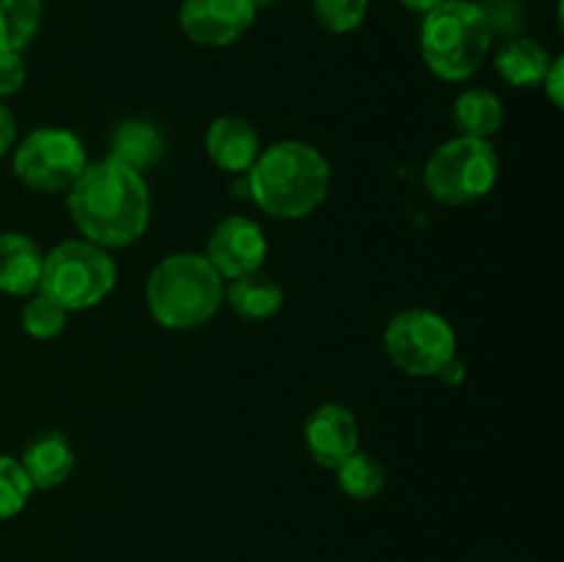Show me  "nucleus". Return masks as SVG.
<instances>
[{"label": "nucleus", "instance_id": "obj_15", "mask_svg": "<svg viewBox=\"0 0 564 562\" xmlns=\"http://www.w3.org/2000/svg\"><path fill=\"white\" fill-rule=\"evenodd\" d=\"M224 301L229 303V309L237 317L268 320L279 314L281 306H284V290L279 287V281H273V275L257 270V273L226 281Z\"/></svg>", "mask_w": 564, "mask_h": 562}, {"label": "nucleus", "instance_id": "obj_12", "mask_svg": "<svg viewBox=\"0 0 564 562\" xmlns=\"http://www.w3.org/2000/svg\"><path fill=\"white\" fill-rule=\"evenodd\" d=\"M207 158L226 174H248L262 152V141L251 121L240 116H218L204 136Z\"/></svg>", "mask_w": 564, "mask_h": 562}, {"label": "nucleus", "instance_id": "obj_7", "mask_svg": "<svg viewBox=\"0 0 564 562\" xmlns=\"http://www.w3.org/2000/svg\"><path fill=\"white\" fill-rule=\"evenodd\" d=\"M389 361L411 378H433L457 356V334L449 320L430 309H405L383 331Z\"/></svg>", "mask_w": 564, "mask_h": 562}, {"label": "nucleus", "instance_id": "obj_20", "mask_svg": "<svg viewBox=\"0 0 564 562\" xmlns=\"http://www.w3.org/2000/svg\"><path fill=\"white\" fill-rule=\"evenodd\" d=\"M336 485L341 494H347L356 501H369L383 490L386 472L369 452H352L341 466L334 468Z\"/></svg>", "mask_w": 564, "mask_h": 562}, {"label": "nucleus", "instance_id": "obj_28", "mask_svg": "<svg viewBox=\"0 0 564 562\" xmlns=\"http://www.w3.org/2000/svg\"><path fill=\"white\" fill-rule=\"evenodd\" d=\"M397 3L408 11H416V14H427V11H433L435 6H441L444 0H397Z\"/></svg>", "mask_w": 564, "mask_h": 562}, {"label": "nucleus", "instance_id": "obj_18", "mask_svg": "<svg viewBox=\"0 0 564 562\" xmlns=\"http://www.w3.org/2000/svg\"><path fill=\"white\" fill-rule=\"evenodd\" d=\"M452 116H455V127L460 136L482 138V141H490L501 130V125H505L501 99L494 91H488V88H466L455 99Z\"/></svg>", "mask_w": 564, "mask_h": 562}, {"label": "nucleus", "instance_id": "obj_22", "mask_svg": "<svg viewBox=\"0 0 564 562\" xmlns=\"http://www.w3.org/2000/svg\"><path fill=\"white\" fill-rule=\"evenodd\" d=\"M33 485L25 468L11 455H0V521L20 516L31 501Z\"/></svg>", "mask_w": 564, "mask_h": 562}, {"label": "nucleus", "instance_id": "obj_29", "mask_svg": "<svg viewBox=\"0 0 564 562\" xmlns=\"http://www.w3.org/2000/svg\"><path fill=\"white\" fill-rule=\"evenodd\" d=\"M273 3V0H253V6H257V9H262V6H270Z\"/></svg>", "mask_w": 564, "mask_h": 562}, {"label": "nucleus", "instance_id": "obj_5", "mask_svg": "<svg viewBox=\"0 0 564 562\" xmlns=\"http://www.w3.org/2000/svg\"><path fill=\"white\" fill-rule=\"evenodd\" d=\"M116 262L91 240H64L44 253L39 292L66 312L94 309L113 292Z\"/></svg>", "mask_w": 564, "mask_h": 562}, {"label": "nucleus", "instance_id": "obj_25", "mask_svg": "<svg viewBox=\"0 0 564 562\" xmlns=\"http://www.w3.org/2000/svg\"><path fill=\"white\" fill-rule=\"evenodd\" d=\"M543 88H545V94H549L551 105H554V108H562V102H564V58L562 55L551 58L549 72H545V77H543Z\"/></svg>", "mask_w": 564, "mask_h": 562}, {"label": "nucleus", "instance_id": "obj_11", "mask_svg": "<svg viewBox=\"0 0 564 562\" xmlns=\"http://www.w3.org/2000/svg\"><path fill=\"white\" fill-rule=\"evenodd\" d=\"M303 439L312 461L334 472L352 452H358V422L350 408L339 402H323L306 417Z\"/></svg>", "mask_w": 564, "mask_h": 562}, {"label": "nucleus", "instance_id": "obj_27", "mask_svg": "<svg viewBox=\"0 0 564 562\" xmlns=\"http://www.w3.org/2000/svg\"><path fill=\"white\" fill-rule=\"evenodd\" d=\"M435 378H438L441 383H446V386H460L463 380H466V367H463L460 358L455 356L438 369V375H435Z\"/></svg>", "mask_w": 564, "mask_h": 562}, {"label": "nucleus", "instance_id": "obj_3", "mask_svg": "<svg viewBox=\"0 0 564 562\" xmlns=\"http://www.w3.org/2000/svg\"><path fill=\"white\" fill-rule=\"evenodd\" d=\"M224 284L226 281L204 253H169L149 273V314L169 331L198 328L218 314L224 303Z\"/></svg>", "mask_w": 564, "mask_h": 562}, {"label": "nucleus", "instance_id": "obj_6", "mask_svg": "<svg viewBox=\"0 0 564 562\" xmlns=\"http://www.w3.org/2000/svg\"><path fill=\"white\" fill-rule=\"evenodd\" d=\"M422 180L435 202L449 207L474 204L499 182V152L482 138L457 136L430 154Z\"/></svg>", "mask_w": 564, "mask_h": 562}, {"label": "nucleus", "instance_id": "obj_14", "mask_svg": "<svg viewBox=\"0 0 564 562\" xmlns=\"http://www.w3.org/2000/svg\"><path fill=\"white\" fill-rule=\"evenodd\" d=\"M44 251L25 231H3L0 235V292L14 298H28L39 292L42 281Z\"/></svg>", "mask_w": 564, "mask_h": 562}, {"label": "nucleus", "instance_id": "obj_26", "mask_svg": "<svg viewBox=\"0 0 564 562\" xmlns=\"http://www.w3.org/2000/svg\"><path fill=\"white\" fill-rule=\"evenodd\" d=\"M14 138H17V121L14 114L0 102V158L14 147Z\"/></svg>", "mask_w": 564, "mask_h": 562}, {"label": "nucleus", "instance_id": "obj_24", "mask_svg": "<svg viewBox=\"0 0 564 562\" xmlns=\"http://www.w3.org/2000/svg\"><path fill=\"white\" fill-rule=\"evenodd\" d=\"M28 80V66L22 53L0 50V97H11L20 91Z\"/></svg>", "mask_w": 564, "mask_h": 562}, {"label": "nucleus", "instance_id": "obj_9", "mask_svg": "<svg viewBox=\"0 0 564 562\" xmlns=\"http://www.w3.org/2000/svg\"><path fill=\"white\" fill-rule=\"evenodd\" d=\"M204 257L224 281L240 279L262 270L268 259V237L262 226L248 215H229L213 229Z\"/></svg>", "mask_w": 564, "mask_h": 562}, {"label": "nucleus", "instance_id": "obj_4", "mask_svg": "<svg viewBox=\"0 0 564 562\" xmlns=\"http://www.w3.org/2000/svg\"><path fill=\"white\" fill-rule=\"evenodd\" d=\"M422 58L435 77L468 80L485 64L494 44V28L482 6L471 0H444L422 20Z\"/></svg>", "mask_w": 564, "mask_h": 562}, {"label": "nucleus", "instance_id": "obj_17", "mask_svg": "<svg viewBox=\"0 0 564 562\" xmlns=\"http://www.w3.org/2000/svg\"><path fill=\"white\" fill-rule=\"evenodd\" d=\"M110 158H116L119 163L130 165L135 171L149 169V165H154L163 158V136H160V130L152 121H121V125H116L113 136H110Z\"/></svg>", "mask_w": 564, "mask_h": 562}, {"label": "nucleus", "instance_id": "obj_21", "mask_svg": "<svg viewBox=\"0 0 564 562\" xmlns=\"http://www.w3.org/2000/svg\"><path fill=\"white\" fill-rule=\"evenodd\" d=\"M66 317H69V312L61 309L55 301H50L44 292L28 295L25 306H22V328L33 339H53V336H58L66 328Z\"/></svg>", "mask_w": 564, "mask_h": 562}, {"label": "nucleus", "instance_id": "obj_23", "mask_svg": "<svg viewBox=\"0 0 564 562\" xmlns=\"http://www.w3.org/2000/svg\"><path fill=\"white\" fill-rule=\"evenodd\" d=\"M314 17L330 33H352L367 20L369 0H312Z\"/></svg>", "mask_w": 564, "mask_h": 562}, {"label": "nucleus", "instance_id": "obj_19", "mask_svg": "<svg viewBox=\"0 0 564 562\" xmlns=\"http://www.w3.org/2000/svg\"><path fill=\"white\" fill-rule=\"evenodd\" d=\"M42 28V0H0V50L22 53Z\"/></svg>", "mask_w": 564, "mask_h": 562}, {"label": "nucleus", "instance_id": "obj_2", "mask_svg": "<svg viewBox=\"0 0 564 562\" xmlns=\"http://www.w3.org/2000/svg\"><path fill=\"white\" fill-rule=\"evenodd\" d=\"M246 187L264 215L301 220L328 196L330 165L317 147L290 138L259 152L246 174Z\"/></svg>", "mask_w": 564, "mask_h": 562}, {"label": "nucleus", "instance_id": "obj_1", "mask_svg": "<svg viewBox=\"0 0 564 562\" xmlns=\"http://www.w3.org/2000/svg\"><path fill=\"white\" fill-rule=\"evenodd\" d=\"M66 209L83 240L110 251L141 240L152 218V196L141 171L108 154L83 169L66 191Z\"/></svg>", "mask_w": 564, "mask_h": 562}, {"label": "nucleus", "instance_id": "obj_8", "mask_svg": "<svg viewBox=\"0 0 564 562\" xmlns=\"http://www.w3.org/2000/svg\"><path fill=\"white\" fill-rule=\"evenodd\" d=\"M86 165V147L66 127H39L14 149V176L36 193H66Z\"/></svg>", "mask_w": 564, "mask_h": 562}, {"label": "nucleus", "instance_id": "obj_16", "mask_svg": "<svg viewBox=\"0 0 564 562\" xmlns=\"http://www.w3.org/2000/svg\"><path fill=\"white\" fill-rule=\"evenodd\" d=\"M551 66L549 50L527 36L510 39L496 53V72L512 88H538Z\"/></svg>", "mask_w": 564, "mask_h": 562}, {"label": "nucleus", "instance_id": "obj_10", "mask_svg": "<svg viewBox=\"0 0 564 562\" xmlns=\"http://www.w3.org/2000/svg\"><path fill=\"white\" fill-rule=\"evenodd\" d=\"M257 11L253 0H182L180 28L193 44L229 47L251 31Z\"/></svg>", "mask_w": 564, "mask_h": 562}, {"label": "nucleus", "instance_id": "obj_13", "mask_svg": "<svg viewBox=\"0 0 564 562\" xmlns=\"http://www.w3.org/2000/svg\"><path fill=\"white\" fill-rule=\"evenodd\" d=\"M75 446L61 430L39 433L20 457V466L25 468L33 490H50L64 485L75 472Z\"/></svg>", "mask_w": 564, "mask_h": 562}]
</instances>
